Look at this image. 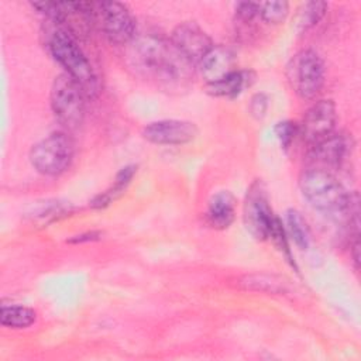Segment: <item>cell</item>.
<instances>
[{
    "label": "cell",
    "instance_id": "obj_1",
    "mask_svg": "<svg viewBox=\"0 0 361 361\" xmlns=\"http://www.w3.org/2000/svg\"><path fill=\"white\" fill-rule=\"evenodd\" d=\"M130 44L131 65L141 75L168 85L179 83L190 75L193 63L164 37L142 34L134 37Z\"/></svg>",
    "mask_w": 361,
    "mask_h": 361
},
{
    "label": "cell",
    "instance_id": "obj_2",
    "mask_svg": "<svg viewBox=\"0 0 361 361\" xmlns=\"http://www.w3.org/2000/svg\"><path fill=\"white\" fill-rule=\"evenodd\" d=\"M303 197L319 212L334 220H350V226L358 227V199L348 195L338 179L329 171L310 168L299 180Z\"/></svg>",
    "mask_w": 361,
    "mask_h": 361
},
{
    "label": "cell",
    "instance_id": "obj_3",
    "mask_svg": "<svg viewBox=\"0 0 361 361\" xmlns=\"http://www.w3.org/2000/svg\"><path fill=\"white\" fill-rule=\"evenodd\" d=\"M47 47L52 58L65 69V73L82 87L86 97L97 94L96 73L69 30L52 23L47 35Z\"/></svg>",
    "mask_w": 361,
    "mask_h": 361
},
{
    "label": "cell",
    "instance_id": "obj_4",
    "mask_svg": "<svg viewBox=\"0 0 361 361\" xmlns=\"http://www.w3.org/2000/svg\"><path fill=\"white\" fill-rule=\"evenodd\" d=\"M73 141L66 133H52L37 142L30 151L32 168L45 176L63 173L73 159Z\"/></svg>",
    "mask_w": 361,
    "mask_h": 361
},
{
    "label": "cell",
    "instance_id": "obj_5",
    "mask_svg": "<svg viewBox=\"0 0 361 361\" xmlns=\"http://www.w3.org/2000/svg\"><path fill=\"white\" fill-rule=\"evenodd\" d=\"M85 97L82 87L65 72L54 79L51 87V109L61 124L76 128L85 116Z\"/></svg>",
    "mask_w": 361,
    "mask_h": 361
},
{
    "label": "cell",
    "instance_id": "obj_6",
    "mask_svg": "<svg viewBox=\"0 0 361 361\" xmlns=\"http://www.w3.org/2000/svg\"><path fill=\"white\" fill-rule=\"evenodd\" d=\"M286 78L299 97L313 99L324 83V63L313 49H303L289 61Z\"/></svg>",
    "mask_w": 361,
    "mask_h": 361
},
{
    "label": "cell",
    "instance_id": "obj_7",
    "mask_svg": "<svg viewBox=\"0 0 361 361\" xmlns=\"http://www.w3.org/2000/svg\"><path fill=\"white\" fill-rule=\"evenodd\" d=\"M94 20L113 44H128L135 37V21L126 4L118 1L94 3Z\"/></svg>",
    "mask_w": 361,
    "mask_h": 361
},
{
    "label": "cell",
    "instance_id": "obj_8",
    "mask_svg": "<svg viewBox=\"0 0 361 361\" xmlns=\"http://www.w3.org/2000/svg\"><path fill=\"white\" fill-rule=\"evenodd\" d=\"M274 217L267 190L261 180H255L247 190L243 207V221L247 231L255 240H267Z\"/></svg>",
    "mask_w": 361,
    "mask_h": 361
},
{
    "label": "cell",
    "instance_id": "obj_9",
    "mask_svg": "<svg viewBox=\"0 0 361 361\" xmlns=\"http://www.w3.org/2000/svg\"><path fill=\"white\" fill-rule=\"evenodd\" d=\"M336 106L333 100L316 102L305 114L300 133L312 147L333 134L336 126Z\"/></svg>",
    "mask_w": 361,
    "mask_h": 361
},
{
    "label": "cell",
    "instance_id": "obj_10",
    "mask_svg": "<svg viewBox=\"0 0 361 361\" xmlns=\"http://www.w3.org/2000/svg\"><path fill=\"white\" fill-rule=\"evenodd\" d=\"M197 135V127L185 120H159L147 124L142 137L158 145H182L193 141Z\"/></svg>",
    "mask_w": 361,
    "mask_h": 361
},
{
    "label": "cell",
    "instance_id": "obj_11",
    "mask_svg": "<svg viewBox=\"0 0 361 361\" xmlns=\"http://www.w3.org/2000/svg\"><path fill=\"white\" fill-rule=\"evenodd\" d=\"M171 42L192 63H199L213 47L212 38L196 23L190 21L179 24L172 31Z\"/></svg>",
    "mask_w": 361,
    "mask_h": 361
},
{
    "label": "cell",
    "instance_id": "obj_12",
    "mask_svg": "<svg viewBox=\"0 0 361 361\" xmlns=\"http://www.w3.org/2000/svg\"><path fill=\"white\" fill-rule=\"evenodd\" d=\"M347 152V141L340 134H331L327 138L322 140L320 142L313 145L312 151V161L316 164L313 168L324 169L331 172L341 165Z\"/></svg>",
    "mask_w": 361,
    "mask_h": 361
},
{
    "label": "cell",
    "instance_id": "obj_13",
    "mask_svg": "<svg viewBox=\"0 0 361 361\" xmlns=\"http://www.w3.org/2000/svg\"><path fill=\"white\" fill-rule=\"evenodd\" d=\"M199 68L207 85L214 83L235 71L234 55L224 45H213L212 49L199 61Z\"/></svg>",
    "mask_w": 361,
    "mask_h": 361
},
{
    "label": "cell",
    "instance_id": "obj_14",
    "mask_svg": "<svg viewBox=\"0 0 361 361\" xmlns=\"http://www.w3.org/2000/svg\"><path fill=\"white\" fill-rule=\"evenodd\" d=\"M235 216V199L228 190H220L212 196L206 210L207 223L217 230L230 227Z\"/></svg>",
    "mask_w": 361,
    "mask_h": 361
},
{
    "label": "cell",
    "instance_id": "obj_15",
    "mask_svg": "<svg viewBox=\"0 0 361 361\" xmlns=\"http://www.w3.org/2000/svg\"><path fill=\"white\" fill-rule=\"evenodd\" d=\"M254 80V76L248 71H233L223 79L209 83L207 85V93L214 97H227L233 99L237 97L240 93L244 92Z\"/></svg>",
    "mask_w": 361,
    "mask_h": 361
},
{
    "label": "cell",
    "instance_id": "obj_16",
    "mask_svg": "<svg viewBox=\"0 0 361 361\" xmlns=\"http://www.w3.org/2000/svg\"><path fill=\"white\" fill-rule=\"evenodd\" d=\"M135 172H137L135 165H128V166H124L123 169H120V172L116 175L113 186L110 189H107L106 192L97 195L90 202V206L94 207V209H102V207L109 206L113 200H116L126 190V188L131 182Z\"/></svg>",
    "mask_w": 361,
    "mask_h": 361
},
{
    "label": "cell",
    "instance_id": "obj_17",
    "mask_svg": "<svg viewBox=\"0 0 361 361\" xmlns=\"http://www.w3.org/2000/svg\"><path fill=\"white\" fill-rule=\"evenodd\" d=\"M37 320V313L27 306L21 305H3L0 310V322L4 327L25 329Z\"/></svg>",
    "mask_w": 361,
    "mask_h": 361
},
{
    "label": "cell",
    "instance_id": "obj_18",
    "mask_svg": "<svg viewBox=\"0 0 361 361\" xmlns=\"http://www.w3.org/2000/svg\"><path fill=\"white\" fill-rule=\"evenodd\" d=\"M285 231L286 235L295 243L300 250H306L310 244V231L306 220L298 210H288L285 216Z\"/></svg>",
    "mask_w": 361,
    "mask_h": 361
},
{
    "label": "cell",
    "instance_id": "obj_19",
    "mask_svg": "<svg viewBox=\"0 0 361 361\" xmlns=\"http://www.w3.org/2000/svg\"><path fill=\"white\" fill-rule=\"evenodd\" d=\"M247 289L251 290H259V292H268V293H288L289 292V282L283 281L279 276L275 275H264V274H255L245 276V279L241 282Z\"/></svg>",
    "mask_w": 361,
    "mask_h": 361
},
{
    "label": "cell",
    "instance_id": "obj_20",
    "mask_svg": "<svg viewBox=\"0 0 361 361\" xmlns=\"http://www.w3.org/2000/svg\"><path fill=\"white\" fill-rule=\"evenodd\" d=\"M327 3L324 1H307L305 3L298 13L296 25L300 31H307L314 27L326 14Z\"/></svg>",
    "mask_w": 361,
    "mask_h": 361
},
{
    "label": "cell",
    "instance_id": "obj_21",
    "mask_svg": "<svg viewBox=\"0 0 361 361\" xmlns=\"http://www.w3.org/2000/svg\"><path fill=\"white\" fill-rule=\"evenodd\" d=\"M289 13L286 1H262L259 3V17L268 24L283 23Z\"/></svg>",
    "mask_w": 361,
    "mask_h": 361
},
{
    "label": "cell",
    "instance_id": "obj_22",
    "mask_svg": "<svg viewBox=\"0 0 361 361\" xmlns=\"http://www.w3.org/2000/svg\"><path fill=\"white\" fill-rule=\"evenodd\" d=\"M267 238H271V241L274 243V245L282 252V255H285L286 261L290 264V265H295L293 262V257L290 254V250H289V244H288V235H286V231H285V227L282 224V221L278 219V217H274L272 223H271V227H269V231H268V237Z\"/></svg>",
    "mask_w": 361,
    "mask_h": 361
},
{
    "label": "cell",
    "instance_id": "obj_23",
    "mask_svg": "<svg viewBox=\"0 0 361 361\" xmlns=\"http://www.w3.org/2000/svg\"><path fill=\"white\" fill-rule=\"evenodd\" d=\"M300 128L296 123L293 121H281L275 126V135L279 140L281 145L283 149H288L290 147V144L293 142L295 137L299 134Z\"/></svg>",
    "mask_w": 361,
    "mask_h": 361
},
{
    "label": "cell",
    "instance_id": "obj_24",
    "mask_svg": "<svg viewBox=\"0 0 361 361\" xmlns=\"http://www.w3.org/2000/svg\"><path fill=\"white\" fill-rule=\"evenodd\" d=\"M235 14L240 21L250 23L255 17H259V3H254V1L238 3L235 7Z\"/></svg>",
    "mask_w": 361,
    "mask_h": 361
},
{
    "label": "cell",
    "instance_id": "obj_25",
    "mask_svg": "<svg viewBox=\"0 0 361 361\" xmlns=\"http://www.w3.org/2000/svg\"><path fill=\"white\" fill-rule=\"evenodd\" d=\"M268 110V97L264 93H257L251 97L250 113L255 118H262Z\"/></svg>",
    "mask_w": 361,
    "mask_h": 361
},
{
    "label": "cell",
    "instance_id": "obj_26",
    "mask_svg": "<svg viewBox=\"0 0 361 361\" xmlns=\"http://www.w3.org/2000/svg\"><path fill=\"white\" fill-rule=\"evenodd\" d=\"M100 235V233H96V231H92V233H85V234H80V235H75L73 238L69 240V243H83V241H93V240H97Z\"/></svg>",
    "mask_w": 361,
    "mask_h": 361
},
{
    "label": "cell",
    "instance_id": "obj_27",
    "mask_svg": "<svg viewBox=\"0 0 361 361\" xmlns=\"http://www.w3.org/2000/svg\"><path fill=\"white\" fill-rule=\"evenodd\" d=\"M351 255H353L355 268H358V264H360V241H358V238H355L354 244L351 245Z\"/></svg>",
    "mask_w": 361,
    "mask_h": 361
}]
</instances>
